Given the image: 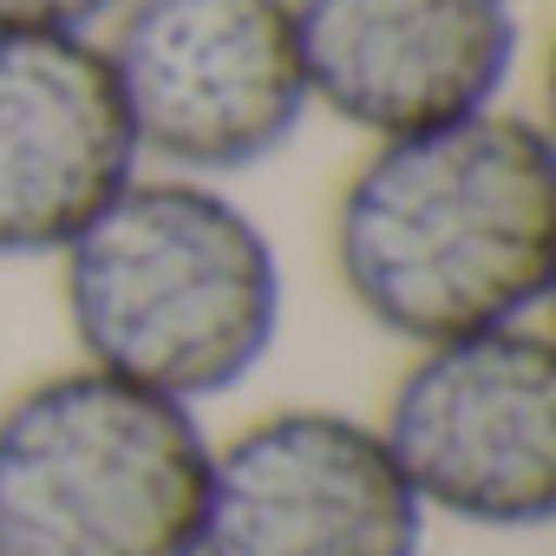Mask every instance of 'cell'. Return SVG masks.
Wrapping results in <instances>:
<instances>
[{
	"label": "cell",
	"instance_id": "6da1fadb",
	"mask_svg": "<svg viewBox=\"0 0 556 556\" xmlns=\"http://www.w3.org/2000/svg\"><path fill=\"white\" fill-rule=\"evenodd\" d=\"M334 282L400 348L543 321L556 289V144L510 99L374 138L328 223Z\"/></svg>",
	"mask_w": 556,
	"mask_h": 556
},
{
	"label": "cell",
	"instance_id": "7a4b0ae2",
	"mask_svg": "<svg viewBox=\"0 0 556 556\" xmlns=\"http://www.w3.org/2000/svg\"><path fill=\"white\" fill-rule=\"evenodd\" d=\"M53 262L79 361L190 413L255 380L289 321L282 249L210 177L138 170Z\"/></svg>",
	"mask_w": 556,
	"mask_h": 556
},
{
	"label": "cell",
	"instance_id": "3957f363",
	"mask_svg": "<svg viewBox=\"0 0 556 556\" xmlns=\"http://www.w3.org/2000/svg\"><path fill=\"white\" fill-rule=\"evenodd\" d=\"M203 413L86 361L0 406V556H203Z\"/></svg>",
	"mask_w": 556,
	"mask_h": 556
},
{
	"label": "cell",
	"instance_id": "277c9868",
	"mask_svg": "<svg viewBox=\"0 0 556 556\" xmlns=\"http://www.w3.org/2000/svg\"><path fill=\"white\" fill-rule=\"evenodd\" d=\"M99 53L144 170L229 184L315 118L289 0H118Z\"/></svg>",
	"mask_w": 556,
	"mask_h": 556
},
{
	"label": "cell",
	"instance_id": "5b68a950",
	"mask_svg": "<svg viewBox=\"0 0 556 556\" xmlns=\"http://www.w3.org/2000/svg\"><path fill=\"white\" fill-rule=\"evenodd\" d=\"M374 426L426 517L491 536L556 517V341L543 321L413 348Z\"/></svg>",
	"mask_w": 556,
	"mask_h": 556
},
{
	"label": "cell",
	"instance_id": "8992f818",
	"mask_svg": "<svg viewBox=\"0 0 556 556\" xmlns=\"http://www.w3.org/2000/svg\"><path fill=\"white\" fill-rule=\"evenodd\" d=\"M426 530V504L361 413L275 406L210 439L203 556H419Z\"/></svg>",
	"mask_w": 556,
	"mask_h": 556
},
{
	"label": "cell",
	"instance_id": "52a82bcc",
	"mask_svg": "<svg viewBox=\"0 0 556 556\" xmlns=\"http://www.w3.org/2000/svg\"><path fill=\"white\" fill-rule=\"evenodd\" d=\"M315 112L400 138L510 99L523 66L517 0H289Z\"/></svg>",
	"mask_w": 556,
	"mask_h": 556
},
{
	"label": "cell",
	"instance_id": "ba28073f",
	"mask_svg": "<svg viewBox=\"0 0 556 556\" xmlns=\"http://www.w3.org/2000/svg\"><path fill=\"white\" fill-rule=\"evenodd\" d=\"M138 170L99 34H0V262H53Z\"/></svg>",
	"mask_w": 556,
	"mask_h": 556
},
{
	"label": "cell",
	"instance_id": "9c48e42d",
	"mask_svg": "<svg viewBox=\"0 0 556 556\" xmlns=\"http://www.w3.org/2000/svg\"><path fill=\"white\" fill-rule=\"evenodd\" d=\"M118 0H0V34H99Z\"/></svg>",
	"mask_w": 556,
	"mask_h": 556
}]
</instances>
